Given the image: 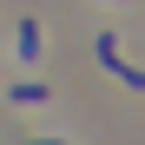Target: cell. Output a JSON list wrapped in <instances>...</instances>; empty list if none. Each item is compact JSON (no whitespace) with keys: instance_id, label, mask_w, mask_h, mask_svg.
<instances>
[{"instance_id":"1","label":"cell","mask_w":145,"mask_h":145,"mask_svg":"<svg viewBox=\"0 0 145 145\" xmlns=\"http://www.w3.org/2000/svg\"><path fill=\"white\" fill-rule=\"evenodd\" d=\"M92 53H99V66H106V72H119L125 86H145V72H138L132 59H119V46H112V33H99V46H92Z\"/></svg>"},{"instance_id":"2","label":"cell","mask_w":145,"mask_h":145,"mask_svg":"<svg viewBox=\"0 0 145 145\" xmlns=\"http://www.w3.org/2000/svg\"><path fill=\"white\" fill-rule=\"evenodd\" d=\"M7 99H13V106H46V99H53V86H40V79H20Z\"/></svg>"},{"instance_id":"3","label":"cell","mask_w":145,"mask_h":145,"mask_svg":"<svg viewBox=\"0 0 145 145\" xmlns=\"http://www.w3.org/2000/svg\"><path fill=\"white\" fill-rule=\"evenodd\" d=\"M20 59H40V27L33 20H20Z\"/></svg>"},{"instance_id":"4","label":"cell","mask_w":145,"mask_h":145,"mask_svg":"<svg viewBox=\"0 0 145 145\" xmlns=\"http://www.w3.org/2000/svg\"><path fill=\"white\" fill-rule=\"evenodd\" d=\"M27 145H59V138H27Z\"/></svg>"}]
</instances>
